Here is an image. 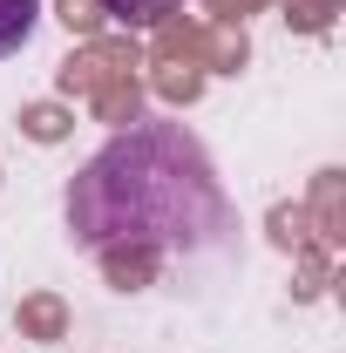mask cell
Masks as SVG:
<instances>
[{
  "label": "cell",
  "instance_id": "obj_1",
  "mask_svg": "<svg viewBox=\"0 0 346 353\" xmlns=\"http://www.w3.org/2000/svg\"><path fill=\"white\" fill-rule=\"evenodd\" d=\"M68 224L88 252L109 259L116 238L130 245H163V252H190V245H217L224 238V190H217L204 150L170 123H143V130L116 136L68 190Z\"/></svg>",
  "mask_w": 346,
  "mask_h": 353
},
{
  "label": "cell",
  "instance_id": "obj_2",
  "mask_svg": "<svg viewBox=\"0 0 346 353\" xmlns=\"http://www.w3.org/2000/svg\"><path fill=\"white\" fill-rule=\"evenodd\" d=\"M34 28H41V0H0V61L34 41Z\"/></svg>",
  "mask_w": 346,
  "mask_h": 353
},
{
  "label": "cell",
  "instance_id": "obj_3",
  "mask_svg": "<svg viewBox=\"0 0 346 353\" xmlns=\"http://www.w3.org/2000/svg\"><path fill=\"white\" fill-rule=\"evenodd\" d=\"M183 0H102V14L116 21V28H163Z\"/></svg>",
  "mask_w": 346,
  "mask_h": 353
}]
</instances>
